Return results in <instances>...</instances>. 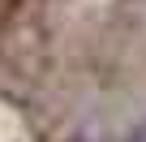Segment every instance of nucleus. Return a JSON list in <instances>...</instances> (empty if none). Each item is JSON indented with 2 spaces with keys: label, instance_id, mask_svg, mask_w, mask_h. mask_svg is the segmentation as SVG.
<instances>
[{
  "label": "nucleus",
  "instance_id": "nucleus-1",
  "mask_svg": "<svg viewBox=\"0 0 146 142\" xmlns=\"http://www.w3.org/2000/svg\"><path fill=\"white\" fill-rule=\"evenodd\" d=\"M129 142H146V133H133V138H129Z\"/></svg>",
  "mask_w": 146,
  "mask_h": 142
}]
</instances>
